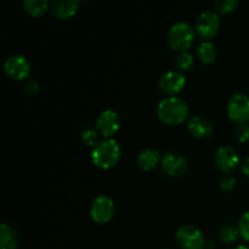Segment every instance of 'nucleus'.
<instances>
[{"label": "nucleus", "instance_id": "f257e3e1", "mask_svg": "<svg viewBox=\"0 0 249 249\" xmlns=\"http://www.w3.org/2000/svg\"><path fill=\"white\" fill-rule=\"evenodd\" d=\"M157 116L168 125H178L184 123L189 117V106L180 97L168 96L158 104Z\"/></svg>", "mask_w": 249, "mask_h": 249}, {"label": "nucleus", "instance_id": "f03ea898", "mask_svg": "<svg viewBox=\"0 0 249 249\" xmlns=\"http://www.w3.org/2000/svg\"><path fill=\"white\" fill-rule=\"evenodd\" d=\"M122 151L118 142L113 139H105L100 141L91 152V160L97 168L111 169L121 160Z\"/></svg>", "mask_w": 249, "mask_h": 249}, {"label": "nucleus", "instance_id": "7ed1b4c3", "mask_svg": "<svg viewBox=\"0 0 249 249\" xmlns=\"http://www.w3.org/2000/svg\"><path fill=\"white\" fill-rule=\"evenodd\" d=\"M195 29L190 23L185 21L177 22L170 27L168 32V44L173 50L178 53L187 51L192 46L195 40Z\"/></svg>", "mask_w": 249, "mask_h": 249}, {"label": "nucleus", "instance_id": "20e7f679", "mask_svg": "<svg viewBox=\"0 0 249 249\" xmlns=\"http://www.w3.org/2000/svg\"><path fill=\"white\" fill-rule=\"evenodd\" d=\"M177 242L182 249H203L206 240L198 228L190 224L180 226L177 231Z\"/></svg>", "mask_w": 249, "mask_h": 249}, {"label": "nucleus", "instance_id": "39448f33", "mask_svg": "<svg viewBox=\"0 0 249 249\" xmlns=\"http://www.w3.org/2000/svg\"><path fill=\"white\" fill-rule=\"evenodd\" d=\"M220 28V19L216 12L214 11H204L197 17L196 24H195V31L199 38L204 39L207 41L208 39L214 38Z\"/></svg>", "mask_w": 249, "mask_h": 249}, {"label": "nucleus", "instance_id": "423d86ee", "mask_svg": "<svg viewBox=\"0 0 249 249\" xmlns=\"http://www.w3.org/2000/svg\"><path fill=\"white\" fill-rule=\"evenodd\" d=\"M228 114L231 121L246 124L249 121V96L246 94L232 95L228 102Z\"/></svg>", "mask_w": 249, "mask_h": 249}, {"label": "nucleus", "instance_id": "0eeeda50", "mask_svg": "<svg viewBox=\"0 0 249 249\" xmlns=\"http://www.w3.org/2000/svg\"><path fill=\"white\" fill-rule=\"evenodd\" d=\"M5 74L14 80H26L31 73V63L24 56L11 55L4 63Z\"/></svg>", "mask_w": 249, "mask_h": 249}, {"label": "nucleus", "instance_id": "6e6552de", "mask_svg": "<svg viewBox=\"0 0 249 249\" xmlns=\"http://www.w3.org/2000/svg\"><path fill=\"white\" fill-rule=\"evenodd\" d=\"M163 173L170 178L182 177L189 170V162L181 155L175 152H168L162 157L160 162Z\"/></svg>", "mask_w": 249, "mask_h": 249}, {"label": "nucleus", "instance_id": "1a4fd4ad", "mask_svg": "<svg viewBox=\"0 0 249 249\" xmlns=\"http://www.w3.org/2000/svg\"><path fill=\"white\" fill-rule=\"evenodd\" d=\"M114 203L108 196H99L90 206V216L97 224H106L113 218Z\"/></svg>", "mask_w": 249, "mask_h": 249}, {"label": "nucleus", "instance_id": "9d476101", "mask_svg": "<svg viewBox=\"0 0 249 249\" xmlns=\"http://www.w3.org/2000/svg\"><path fill=\"white\" fill-rule=\"evenodd\" d=\"M185 85H186V79H185L184 74L180 72H175V71L165 72L164 74L160 75V80H158V88L168 96H175L177 94H179L180 91H182Z\"/></svg>", "mask_w": 249, "mask_h": 249}, {"label": "nucleus", "instance_id": "9b49d317", "mask_svg": "<svg viewBox=\"0 0 249 249\" xmlns=\"http://www.w3.org/2000/svg\"><path fill=\"white\" fill-rule=\"evenodd\" d=\"M119 126H121V118L118 113L112 109L101 112L96 119V130L106 139H111V136L119 130Z\"/></svg>", "mask_w": 249, "mask_h": 249}, {"label": "nucleus", "instance_id": "f8f14e48", "mask_svg": "<svg viewBox=\"0 0 249 249\" xmlns=\"http://www.w3.org/2000/svg\"><path fill=\"white\" fill-rule=\"evenodd\" d=\"M215 163L219 169L226 175L237 168L240 164V157H238L237 151L231 146H221L215 155Z\"/></svg>", "mask_w": 249, "mask_h": 249}, {"label": "nucleus", "instance_id": "ddd939ff", "mask_svg": "<svg viewBox=\"0 0 249 249\" xmlns=\"http://www.w3.org/2000/svg\"><path fill=\"white\" fill-rule=\"evenodd\" d=\"M79 4L77 0H53L50 2V10L57 18L67 19L74 16L79 9Z\"/></svg>", "mask_w": 249, "mask_h": 249}, {"label": "nucleus", "instance_id": "4468645a", "mask_svg": "<svg viewBox=\"0 0 249 249\" xmlns=\"http://www.w3.org/2000/svg\"><path fill=\"white\" fill-rule=\"evenodd\" d=\"M187 129L196 139L208 138L213 133V125L202 116H195L187 122Z\"/></svg>", "mask_w": 249, "mask_h": 249}, {"label": "nucleus", "instance_id": "2eb2a0df", "mask_svg": "<svg viewBox=\"0 0 249 249\" xmlns=\"http://www.w3.org/2000/svg\"><path fill=\"white\" fill-rule=\"evenodd\" d=\"M162 157L163 156H160V153L158 152L157 150L148 148V150L142 151V152L138 156L136 163H138V167L140 168L141 170L148 172V170L155 169L158 164H160Z\"/></svg>", "mask_w": 249, "mask_h": 249}, {"label": "nucleus", "instance_id": "dca6fc26", "mask_svg": "<svg viewBox=\"0 0 249 249\" xmlns=\"http://www.w3.org/2000/svg\"><path fill=\"white\" fill-rule=\"evenodd\" d=\"M18 236L16 231L7 224L0 226V248L1 249H17Z\"/></svg>", "mask_w": 249, "mask_h": 249}, {"label": "nucleus", "instance_id": "f3484780", "mask_svg": "<svg viewBox=\"0 0 249 249\" xmlns=\"http://www.w3.org/2000/svg\"><path fill=\"white\" fill-rule=\"evenodd\" d=\"M197 57L204 65H211V63H213L216 58L215 45L209 40L201 43V45L197 49Z\"/></svg>", "mask_w": 249, "mask_h": 249}, {"label": "nucleus", "instance_id": "a211bd4d", "mask_svg": "<svg viewBox=\"0 0 249 249\" xmlns=\"http://www.w3.org/2000/svg\"><path fill=\"white\" fill-rule=\"evenodd\" d=\"M50 2L48 0H24L23 9L33 17H40L48 11Z\"/></svg>", "mask_w": 249, "mask_h": 249}, {"label": "nucleus", "instance_id": "6ab92c4d", "mask_svg": "<svg viewBox=\"0 0 249 249\" xmlns=\"http://www.w3.org/2000/svg\"><path fill=\"white\" fill-rule=\"evenodd\" d=\"M240 236V230H238V228H236L233 225L224 226V228H221L220 232H219V237H220L221 242L226 243V245L236 242Z\"/></svg>", "mask_w": 249, "mask_h": 249}, {"label": "nucleus", "instance_id": "aec40b11", "mask_svg": "<svg viewBox=\"0 0 249 249\" xmlns=\"http://www.w3.org/2000/svg\"><path fill=\"white\" fill-rule=\"evenodd\" d=\"M238 0H215L213 2L214 10L218 14L228 15L230 12H233L238 6Z\"/></svg>", "mask_w": 249, "mask_h": 249}, {"label": "nucleus", "instance_id": "412c9836", "mask_svg": "<svg viewBox=\"0 0 249 249\" xmlns=\"http://www.w3.org/2000/svg\"><path fill=\"white\" fill-rule=\"evenodd\" d=\"M194 56L189 51H182V53H178V56L175 57V65L181 72H186V71L191 70V67L194 66Z\"/></svg>", "mask_w": 249, "mask_h": 249}, {"label": "nucleus", "instance_id": "4be33fe9", "mask_svg": "<svg viewBox=\"0 0 249 249\" xmlns=\"http://www.w3.org/2000/svg\"><path fill=\"white\" fill-rule=\"evenodd\" d=\"M82 142L84 143L85 146L88 147H92L94 148L97 143L100 142L99 141V131L96 129H91V128H87L82 131Z\"/></svg>", "mask_w": 249, "mask_h": 249}, {"label": "nucleus", "instance_id": "5701e85b", "mask_svg": "<svg viewBox=\"0 0 249 249\" xmlns=\"http://www.w3.org/2000/svg\"><path fill=\"white\" fill-rule=\"evenodd\" d=\"M238 230H240V235L242 236L243 240L249 242V212L242 214V216L238 220Z\"/></svg>", "mask_w": 249, "mask_h": 249}, {"label": "nucleus", "instance_id": "b1692460", "mask_svg": "<svg viewBox=\"0 0 249 249\" xmlns=\"http://www.w3.org/2000/svg\"><path fill=\"white\" fill-rule=\"evenodd\" d=\"M235 135L240 142H246L249 140V125L247 124H238L235 129Z\"/></svg>", "mask_w": 249, "mask_h": 249}, {"label": "nucleus", "instance_id": "393cba45", "mask_svg": "<svg viewBox=\"0 0 249 249\" xmlns=\"http://www.w3.org/2000/svg\"><path fill=\"white\" fill-rule=\"evenodd\" d=\"M23 89L28 95L36 94L39 90L38 82L36 79H33V78H27L23 83Z\"/></svg>", "mask_w": 249, "mask_h": 249}, {"label": "nucleus", "instance_id": "a878e982", "mask_svg": "<svg viewBox=\"0 0 249 249\" xmlns=\"http://www.w3.org/2000/svg\"><path fill=\"white\" fill-rule=\"evenodd\" d=\"M220 187L221 190H224V191L226 192L232 191V190L236 187V179L229 174L225 175V177H223V179H221Z\"/></svg>", "mask_w": 249, "mask_h": 249}, {"label": "nucleus", "instance_id": "bb28decb", "mask_svg": "<svg viewBox=\"0 0 249 249\" xmlns=\"http://www.w3.org/2000/svg\"><path fill=\"white\" fill-rule=\"evenodd\" d=\"M242 172L246 177L249 178V157L246 158L242 163Z\"/></svg>", "mask_w": 249, "mask_h": 249}, {"label": "nucleus", "instance_id": "cd10ccee", "mask_svg": "<svg viewBox=\"0 0 249 249\" xmlns=\"http://www.w3.org/2000/svg\"><path fill=\"white\" fill-rule=\"evenodd\" d=\"M232 249H249V248L246 247V246H236V247H233Z\"/></svg>", "mask_w": 249, "mask_h": 249}]
</instances>
